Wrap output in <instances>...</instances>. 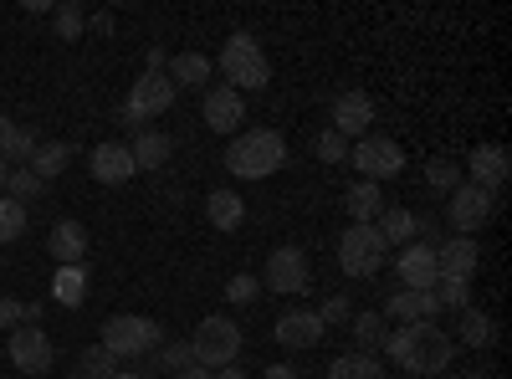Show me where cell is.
Instances as JSON below:
<instances>
[{
	"label": "cell",
	"mask_w": 512,
	"mask_h": 379,
	"mask_svg": "<svg viewBox=\"0 0 512 379\" xmlns=\"http://www.w3.org/2000/svg\"><path fill=\"white\" fill-rule=\"evenodd\" d=\"M384 354H390L410 379H441V369H451V359H456V339L436 318L400 323L390 339H384Z\"/></svg>",
	"instance_id": "1"
},
{
	"label": "cell",
	"mask_w": 512,
	"mask_h": 379,
	"mask_svg": "<svg viewBox=\"0 0 512 379\" xmlns=\"http://www.w3.org/2000/svg\"><path fill=\"white\" fill-rule=\"evenodd\" d=\"M287 164V139L277 129H236L226 144V170L236 180H267Z\"/></svg>",
	"instance_id": "2"
},
{
	"label": "cell",
	"mask_w": 512,
	"mask_h": 379,
	"mask_svg": "<svg viewBox=\"0 0 512 379\" xmlns=\"http://www.w3.org/2000/svg\"><path fill=\"white\" fill-rule=\"evenodd\" d=\"M221 72H226V88H236L241 98L272 82V62L262 52V41L246 36V31H236L226 47H221Z\"/></svg>",
	"instance_id": "3"
},
{
	"label": "cell",
	"mask_w": 512,
	"mask_h": 379,
	"mask_svg": "<svg viewBox=\"0 0 512 379\" xmlns=\"http://www.w3.org/2000/svg\"><path fill=\"white\" fill-rule=\"evenodd\" d=\"M113 359H149L164 344V328L144 313H113L103 323V339H98Z\"/></svg>",
	"instance_id": "4"
},
{
	"label": "cell",
	"mask_w": 512,
	"mask_h": 379,
	"mask_svg": "<svg viewBox=\"0 0 512 379\" xmlns=\"http://www.w3.org/2000/svg\"><path fill=\"white\" fill-rule=\"evenodd\" d=\"M190 354H195L200 369H226V364H236V354H241V328H236V318H226V313L200 318L195 339H190Z\"/></svg>",
	"instance_id": "5"
},
{
	"label": "cell",
	"mask_w": 512,
	"mask_h": 379,
	"mask_svg": "<svg viewBox=\"0 0 512 379\" xmlns=\"http://www.w3.org/2000/svg\"><path fill=\"white\" fill-rule=\"evenodd\" d=\"M384 257H390V246H384V236L374 226H349L344 236H338V267H344V277L364 282L384 267Z\"/></svg>",
	"instance_id": "6"
},
{
	"label": "cell",
	"mask_w": 512,
	"mask_h": 379,
	"mask_svg": "<svg viewBox=\"0 0 512 379\" xmlns=\"http://www.w3.org/2000/svg\"><path fill=\"white\" fill-rule=\"evenodd\" d=\"M180 98V88L169 82L164 72H144L134 88H128V103H123V123H134V129H149L159 113H169Z\"/></svg>",
	"instance_id": "7"
},
{
	"label": "cell",
	"mask_w": 512,
	"mask_h": 379,
	"mask_svg": "<svg viewBox=\"0 0 512 379\" xmlns=\"http://www.w3.org/2000/svg\"><path fill=\"white\" fill-rule=\"evenodd\" d=\"M349 164H359V180H395L405 170V149L395 139H384V134H364L349 144Z\"/></svg>",
	"instance_id": "8"
},
{
	"label": "cell",
	"mask_w": 512,
	"mask_h": 379,
	"mask_svg": "<svg viewBox=\"0 0 512 379\" xmlns=\"http://www.w3.org/2000/svg\"><path fill=\"white\" fill-rule=\"evenodd\" d=\"M6 354H11V364L21 369V374H47L52 369V359H57V349H52V339L41 333L36 323H21V328H11V344H6Z\"/></svg>",
	"instance_id": "9"
},
{
	"label": "cell",
	"mask_w": 512,
	"mask_h": 379,
	"mask_svg": "<svg viewBox=\"0 0 512 379\" xmlns=\"http://www.w3.org/2000/svg\"><path fill=\"white\" fill-rule=\"evenodd\" d=\"M446 221L456 226V236H472V231H482V226L492 221V195L461 180V185L451 190V205H446Z\"/></svg>",
	"instance_id": "10"
},
{
	"label": "cell",
	"mask_w": 512,
	"mask_h": 379,
	"mask_svg": "<svg viewBox=\"0 0 512 379\" xmlns=\"http://www.w3.org/2000/svg\"><path fill=\"white\" fill-rule=\"evenodd\" d=\"M328 129H333V134H344L349 144L364 139V134L374 129V98L359 93V88L338 93V98H333V123H328Z\"/></svg>",
	"instance_id": "11"
},
{
	"label": "cell",
	"mask_w": 512,
	"mask_h": 379,
	"mask_svg": "<svg viewBox=\"0 0 512 379\" xmlns=\"http://www.w3.org/2000/svg\"><path fill=\"white\" fill-rule=\"evenodd\" d=\"M308 251L303 246H277L272 257H267V287L272 292H308Z\"/></svg>",
	"instance_id": "12"
},
{
	"label": "cell",
	"mask_w": 512,
	"mask_h": 379,
	"mask_svg": "<svg viewBox=\"0 0 512 379\" xmlns=\"http://www.w3.org/2000/svg\"><path fill=\"white\" fill-rule=\"evenodd\" d=\"M323 318L313 313V308H292V313H282L277 323H272V339L282 344V349H318L323 344Z\"/></svg>",
	"instance_id": "13"
},
{
	"label": "cell",
	"mask_w": 512,
	"mask_h": 379,
	"mask_svg": "<svg viewBox=\"0 0 512 379\" xmlns=\"http://www.w3.org/2000/svg\"><path fill=\"white\" fill-rule=\"evenodd\" d=\"M466 175H472V180H466V185H477V190H502L507 185V175H512V164H507V149L502 144H477L472 149V159H466Z\"/></svg>",
	"instance_id": "14"
},
{
	"label": "cell",
	"mask_w": 512,
	"mask_h": 379,
	"mask_svg": "<svg viewBox=\"0 0 512 379\" xmlns=\"http://www.w3.org/2000/svg\"><path fill=\"white\" fill-rule=\"evenodd\" d=\"M200 113H205V129L210 134H236V123H246V98L221 82V88L205 93V108Z\"/></svg>",
	"instance_id": "15"
},
{
	"label": "cell",
	"mask_w": 512,
	"mask_h": 379,
	"mask_svg": "<svg viewBox=\"0 0 512 379\" xmlns=\"http://www.w3.org/2000/svg\"><path fill=\"white\" fill-rule=\"evenodd\" d=\"M436 267H441V277H466L472 282L477 267H482V246L472 236H451V241L436 246Z\"/></svg>",
	"instance_id": "16"
},
{
	"label": "cell",
	"mask_w": 512,
	"mask_h": 379,
	"mask_svg": "<svg viewBox=\"0 0 512 379\" xmlns=\"http://www.w3.org/2000/svg\"><path fill=\"white\" fill-rule=\"evenodd\" d=\"M384 313L400 318V323H425V318H436L441 303H436V292L431 287H395L390 292V303H384Z\"/></svg>",
	"instance_id": "17"
},
{
	"label": "cell",
	"mask_w": 512,
	"mask_h": 379,
	"mask_svg": "<svg viewBox=\"0 0 512 379\" xmlns=\"http://www.w3.org/2000/svg\"><path fill=\"white\" fill-rule=\"evenodd\" d=\"M88 170L98 185H123V180H134V154H128V144H98L93 159H88Z\"/></svg>",
	"instance_id": "18"
},
{
	"label": "cell",
	"mask_w": 512,
	"mask_h": 379,
	"mask_svg": "<svg viewBox=\"0 0 512 379\" xmlns=\"http://www.w3.org/2000/svg\"><path fill=\"white\" fill-rule=\"evenodd\" d=\"M47 251L57 257V267H82V257H88V226L82 221H57L52 236H47Z\"/></svg>",
	"instance_id": "19"
},
{
	"label": "cell",
	"mask_w": 512,
	"mask_h": 379,
	"mask_svg": "<svg viewBox=\"0 0 512 379\" xmlns=\"http://www.w3.org/2000/svg\"><path fill=\"white\" fill-rule=\"evenodd\" d=\"M395 267H400V282H405V287H436V277H441L436 246H405Z\"/></svg>",
	"instance_id": "20"
},
{
	"label": "cell",
	"mask_w": 512,
	"mask_h": 379,
	"mask_svg": "<svg viewBox=\"0 0 512 379\" xmlns=\"http://www.w3.org/2000/svg\"><path fill=\"white\" fill-rule=\"evenodd\" d=\"M128 154H134V170H164L169 164V154H175V139L169 134H159V129H139V139L128 144Z\"/></svg>",
	"instance_id": "21"
},
{
	"label": "cell",
	"mask_w": 512,
	"mask_h": 379,
	"mask_svg": "<svg viewBox=\"0 0 512 379\" xmlns=\"http://www.w3.org/2000/svg\"><path fill=\"white\" fill-rule=\"evenodd\" d=\"M205 221L216 226V231H236L246 221V200L236 190H210L205 195Z\"/></svg>",
	"instance_id": "22"
},
{
	"label": "cell",
	"mask_w": 512,
	"mask_h": 379,
	"mask_svg": "<svg viewBox=\"0 0 512 379\" xmlns=\"http://www.w3.org/2000/svg\"><path fill=\"white\" fill-rule=\"evenodd\" d=\"M31 154H36V134L26 129V123H16V118H0V159H6L11 170H21Z\"/></svg>",
	"instance_id": "23"
},
{
	"label": "cell",
	"mask_w": 512,
	"mask_h": 379,
	"mask_svg": "<svg viewBox=\"0 0 512 379\" xmlns=\"http://www.w3.org/2000/svg\"><path fill=\"white\" fill-rule=\"evenodd\" d=\"M164 77L175 82V88H205V82H210V57H200V52H180V57H169Z\"/></svg>",
	"instance_id": "24"
},
{
	"label": "cell",
	"mask_w": 512,
	"mask_h": 379,
	"mask_svg": "<svg viewBox=\"0 0 512 379\" xmlns=\"http://www.w3.org/2000/svg\"><path fill=\"white\" fill-rule=\"evenodd\" d=\"M344 210L354 216V226H374V221H379V210H384L379 185H374V180H359V185L344 195Z\"/></svg>",
	"instance_id": "25"
},
{
	"label": "cell",
	"mask_w": 512,
	"mask_h": 379,
	"mask_svg": "<svg viewBox=\"0 0 512 379\" xmlns=\"http://www.w3.org/2000/svg\"><path fill=\"white\" fill-rule=\"evenodd\" d=\"M52 298H57L62 308H82V303H88V267H57Z\"/></svg>",
	"instance_id": "26"
},
{
	"label": "cell",
	"mask_w": 512,
	"mask_h": 379,
	"mask_svg": "<svg viewBox=\"0 0 512 379\" xmlns=\"http://www.w3.org/2000/svg\"><path fill=\"white\" fill-rule=\"evenodd\" d=\"M374 231L384 236V246H410V236H415V216H410V210H400V205H384V210H379V221H374Z\"/></svg>",
	"instance_id": "27"
},
{
	"label": "cell",
	"mask_w": 512,
	"mask_h": 379,
	"mask_svg": "<svg viewBox=\"0 0 512 379\" xmlns=\"http://www.w3.org/2000/svg\"><path fill=\"white\" fill-rule=\"evenodd\" d=\"M67 164H72V149H67V144H36V154H31L26 170H31V175H41V180L52 185V180L67 170Z\"/></svg>",
	"instance_id": "28"
},
{
	"label": "cell",
	"mask_w": 512,
	"mask_h": 379,
	"mask_svg": "<svg viewBox=\"0 0 512 379\" xmlns=\"http://www.w3.org/2000/svg\"><path fill=\"white\" fill-rule=\"evenodd\" d=\"M328 379H384V369H379V359L374 354H338L333 364H328Z\"/></svg>",
	"instance_id": "29"
},
{
	"label": "cell",
	"mask_w": 512,
	"mask_h": 379,
	"mask_svg": "<svg viewBox=\"0 0 512 379\" xmlns=\"http://www.w3.org/2000/svg\"><path fill=\"white\" fill-rule=\"evenodd\" d=\"M461 344L466 349H492L497 344V323L487 313H477V308H466L461 313Z\"/></svg>",
	"instance_id": "30"
},
{
	"label": "cell",
	"mask_w": 512,
	"mask_h": 379,
	"mask_svg": "<svg viewBox=\"0 0 512 379\" xmlns=\"http://www.w3.org/2000/svg\"><path fill=\"white\" fill-rule=\"evenodd\" d=\"M52 26H57V41H82V31H88V16H82L77 0H62V6H52Z\"/></svg>",
	"instance_id": "31"
},
{
	"label": "cell",
	"mask_w": 512,
	"mask_h": 379,
	"mask_svg": "<svg viewBox=\"0 0 512 379\" xmlns=\"http://www.w3.org/2000/svg\"><path fill=\"white\" fill-rule=\"evenodd\" d=\"M349 328H354V339L364 344V354H369V349H384V339H390V328H384V313H354Z\"/></svg>",
	"instance_id": "32"
},
{
	"label": "cell",
	"mask_w": 512,
	"mask_h": 379,
	"mask_svg": "<svg viewBox=\"0 0 512 379\" xmlns=\"http://www.w3.org/2000/svg\"><path fill=\"white\" fill-rule=\"evenodd\" d=\"M436 303L441 308H456V313H466V308H472V282H466V277H436Z\"/></svg>",
	"instance_id": "33"
},
{
	"label": "cell",
	"mask_w": 512,
	"mask_h": 379,
	"mask_svg": "<svg viewBox=\"0 0 512 379\" xmlns=\"http://www.w3.org/2000/svg\"><path fill=\"white\" fill-rule=\"evenodd\" d=\"M41 190H47V180H41V175H31L26 164H21V170H11V175H6V190H0V195H11L16 205H31Z\"/></svg>",
	"instance_id": "34"
},
{
	"label": "cell",
	"mask_w": 512,
	"mask_h": 379,
	"mask_svg": "<svg viewBox=\"0 0 512 379\" xmlns=\"http://www.w3.org/2000/svg\"><path fill=\"white\" fill-rule=\"evenodd\" d=\"M190 364H195V354H190V339H164V344L154 349V369L180 374V369H190Z\"/></svg>",
	"instance_id": "35"
},
{
	"label": "cell",
	"mask_w": 512,
	"mask_h": 379,
	"mask_svg": "<svg viewBox=\"0 0 512 379\" xmlns=\"http://www.w3.org/2000/svg\"><path fill=\"white\" fill-rule=\"evenodd\" d=\"M77 374H82V379H113V374H118V359H113L103 344H93V349H82Z\"/></svg>",
	"instance_id": "36"
},
{
	"label": "cell",
	"mask_w": 512,
	"mask_h": 379,
	"mask_svg": "<svg viewBox=\"0 0 512 379\" xmlns=\"http://www.w3.org/2000/svg\"><path fill=\"white\" fill-rule=\"evenodd\" d=\"M26 236V205H16L11 195H0V246H11Z\"/></svg>",
	"instance_id": "37"
},
{
	"label": "cell",
	"mask_w": 512,
	"mask_h": 379,
	"mask_svg": "<svg viewBox=\"0 0 512 379\" xmlns=\"http://www.w3.org/2000/svg\"><path fill=\"white\" fill-rule=\"evenodd\" d=\"M313 154H318L323 164H349V139L333 134V129H323V134L313 139Z\"/></svg>",
	"instance_id": "38"
},
{
	"label": "cell",
	"mask_w": 512,
	"mask_h": 379,
	"mask_svg": "<svg viewBox=\"0 0 512 379\" xmlns=\"http://www.w3.org/2000/svg\"><path fill=\"white\" fill-rule=\"evenodd\" d=\"M425 185H431V190H456L461 185V170H456V164L451 159H431V164H425Z\"/></svg>",
	"instance_id": "39"
},
{
	"label": "cell",
	"mask_w": 512,
	"mask_h": 379,
	"mask_svg": "<svg viewBox=\"0 0 512 379\" xmlns=\"http://www.w3.org/2000/svg\"><path fill=\"white\" fill-rule=\"evenodd\" d=\"M226 298H231V303H256V298H262V282H256L251 272H236V277L226 282Z\"/></svg>",
	"instance_id": "40"
},
{
	"label": "cell",
	"mask_w": 512,
	"mask_h": 379,
	"mask_svg": "<svg viewBox=\"0 0 512 379\" xmlns=\"http://www.w3.org/2000/svg\"><path fill=\"white\" fill-rule=\"evenodd\" d=\"M318 318H323V328H333V323H349L354 318V308H349V298H328L323 308H313Z\"/></svg>",
	"instance_id": "41"
},
{
	"label": "cell",
	"mask_w": 512,
	"mask_h": 379,
	"mask_svg": "<svg viewBox=\"0 0 512 379\" xmlns=\"http://www.w3.org/2000/svg\"><path fill=\"white\" fill-rule=\"evenodd\" d=\"M21 323H26V303L0 298V328H21Z\"/></svg>",
	"instance_id": "42"
},
{
	"label": "cell",
	"mask_w": 512,
	"mask_h": 379,
	"mask_svg": "<svg viewBox=\"0 0 512 379\" xmlns=\"http://www.w3.org/2000/svg\"><path fill=\"white\" fill-rule=\"evenodd\" d=\"M262 379H297V369H292V364H267Z\"/></svg>",
	"instance_id": "43"
},
{
	"label": "cell",
	"mask_w": 512,
	"mask_h": 379,
	"mask_svg": "<svg viewBox=\"0 0 512 379\" xmlns=\"http://www.w3.org/2000/svg\"><path fill=\"white\" fill-rule=\"evenodd\" d=\"M144 67H149V72H164V67H169V57H164L159 47H149V57H144Z\"/></svg>",
	"instance_id": "44"
},
{
	"label": "cell",
	"mask_w": 512,
	"mask_h": 379,
	"mask_svg": "<svg viewBox=\"0 0 512 379\" xmlns=\"http://www.w3.org/2000/svg\"><path fill=\"white\" fill-rule=\"evenodd\" d=\"M175 379H216V369H200V364H190V369H180Z\"/></svg>",
	"instance_id": "45"
},
{
	"label": "cell",
	"mask_w": 512,
	"mask_h": 379,
	"mask_svg": "<svg viewBox=\"0 0 512 379\" xmlns=\"http://www.w3.org/2000/svg\"><path fill=\"white\" fill-rule=\"evenodd\" d=\"M216 379H246V374H241L236 364H226V369H216Z\"/></svg>",
	"instance_id": "46"
},
{
	"label": "cell",
	"mask_w": 512,
	"mask_h": 379,
	"mask_svg": "<svg viewBox=\"0 0 512 379\" xmlns=\"http://www.w3.org/2000/svg\"><path fill=\"white\" fill-rule=\"evenodd\" d=\"M113 379H149V374H144V369H118Z\"/></svg>",
	"instance_id": "47"
},
{
	"label": "cell",
	"mask_w": 512,
	"mask_h": 379,
	"mask_svg": "<svg viewBox=\"0 0 512 379\" xmlns=\"http://www.w3.org/2000/svg\"><path fill=\"white\" fill-rule=\"evenodd\" d=\"M6 175H11V164H6V159H0V190H6Z\"/></svg>",
	"instance_id": "48"
},
{
	"label": "cell",
	"mask_w": 512,
	"mask_h": 379,
	"mask_svg": "<svg viewBox=\"0 0 512 379\" xmlns=\"http://www.w3.org/2000/svg\"><path fill=\"white\" fill-rule=\"evenodd\" d=\"M456 379H477V374H456Z\"/></svg>",
	"instance_id": "49"
},
{
	"label": "cell",
	"mask_w": 512,
	"mask_h": 379,
	"mask_svg": "<svg viewBox=\"0 0 512 379\" xmlns=\"http://www.w3.org/2000/svg\"><path fill=\"white\" fill-rule=\"evenodd\" d=\"M67 379H82V374H67Z\"/></svg>",
	"instance_id": "50"
}]
</instances>
